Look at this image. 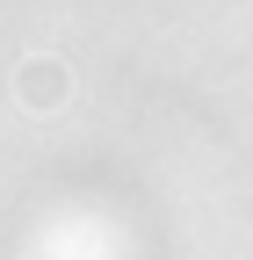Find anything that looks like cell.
Returning a JSON list of instances; mask_svg holds the SVG:
<instances>
[{"label": "cell", "mask_w": 253, "mask_h": 260, "mask_svg": "<svg viewBox=\"0 0 253 260\" xmlns=\"http://www.w3.org/2000/svg\"><path fill=\"white\" fill-rule=\"evenodd\" d=\"M15 94H22V109H37V116H51V109H66L73 102V73H66V58H22V73H15Z\"/></svg>", "instance_id": "1"}]
</instances>
